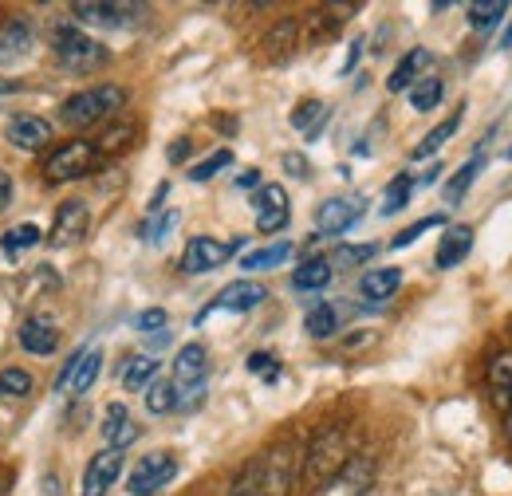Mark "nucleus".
I'll return each instance as SVG.
<instances>
[{
    "label": "nucleus",
    "instance_id": "nucleus-1",
    "mask_svg": "<svg viewBox=\"0 0 512 496\" xmlns=\"http://www.w3.org/2000/svg\"><path fill=\"white\" fill-rule=\"evenodd\" d=\"M351 461V453H347V434L339 430V426H323L320 434L308 441V449H304V485L312 489V496L320 493L323 485L343 469Z\"/></svg>",
    "mask_w": 512,
    "mask_h": 496
},
{
    "label": "nucleus",
    "instance_id": "nucleus-2",
    "mask_svg": "<svg viewBox=\"0 0 512 496\" xmlns=\"http://www.w3.org/2000/svg\"><path fill=\"white\" fill-rule=\"evenodd\" d=\"M123 107H127V91L115 87V83H99V87H87V91H79V95L64 99L60 119H64L67 126H79V130H83V126L115 119Z\"/></svg>",
    "mask_w": 512,
    "mask_h": 496
},
{
    "label": "nucleus",
    "instance_id": "nucleus-3",
    "mask_svg": "<svg viewBox=\"0 0 512 496\" xmlns=\"http://www.w3.org/2000/svg\"><path fill=\"white\" fill-rule=\"evenodd\" d=\"M52 52H56L60 67H64V71H75V75L95 71V67L107 63V48H103L95 36L79 32L75 24H60V28L52 32Z\"/></svg>",
    "mask_w": 512,
    "mask_h": 496
},
{
    "label": "nucleus",
    "instance_id": "nucleus-4",
    "mask_svg": "<svg viewBox=\"0 0 512 496\" xmlns=\"http://www.w3.org/2000/svg\"><path fill=\"white\" fill-rule=\"evenodd\" d=\"M95 162H99V150H95V142H87V138H71L64 146H56L48 158H44V182H52V186H64V182H75V178H83V174H91L95 170Z\"/></svg>",
    "mask_w": 512,
    "mask_h": 496
},
{
    "label": "nucleus",
    "instance_id": "nucleus-5",
    "mask_svg": "<svg viewBox=\"0 0 512 496\" xmlns=\"http://www.w3.org/2000/svg\"><path fill=\"white\" fill-rule=\"evenodd\" d=\"M205 374H209V359H205V347L201 343H186L174 359V394H178V406H197L205 398Z\"/></svg>",
    "mask_w": 512,
    "mask_h": 496
},
{
    "label": "nucleus",
    "instance_id": "nucleus-6",
    "mask_svg": "<svg viewBox=\"0 0 512 496\" xmlns=\"http://www.w3.org/2000/svg\"><path fill=\"white\" fill-rule=\"evenodd\" d=\"M75 24H91V28H127L146 16V4H127V0H79L71 4Z\"/></svg>",
    "mask_w": 512,
    "mask_h": 496
},
{
    "label": "nucleus",
    "instance_id": "nucleus-7",
    "mask_svg": "<svg viewBox=\"0 0 512 496\" xmlns=\"http://www.w3.org/2000/svg\"><path fill=\"white\" fill-rule=\"evenodd\" d=\"M264 481H260V496H288L296 485V473H300V449L292 441H280L272 445L264 457Z\"/></svg>",
    "mask_w": 512,
    "mask_h": 496
},
{
    "label": "nucleus",
    "instance_id": "nucleus-8",
    "mask_svg": "<svg viewBox=\"0 0 512 496\" xmlns=\"http://www.w3.org/2000/svg\"><path fill=\"white\" fill-rule=\"evenodd\" d=\"M174 477H178V457L166 453V449H154V453H146V457L130 469L127 489H130V496H154V493H162Z\"/></svg>",
    "mask_w": 512,
    "mask_h": 496
},
{
    "label": "nucleus",
    "instance_id": "nucleus-9",
    "mask_svg": "<svg viewBox=\"0 0 512 496\" xmlns=\"http://www.w3.org/2000/svg\"><path fill=\"white\" fill-rule=\"evenodd\" d=\"M123 449H103V453H95L91 461H87V469H83V481H79V496H107V489L119 481V473H123Z\"/></svg>",
    "mask_w": 512,
    "mask_h": 496
},
{
    "label": "nucleus",
    "instance_id": "nucleus-10",
    "mask_svg": "<svg viewBox=\"0 0 512 496\" xmlns=\"http://www.w3.org/2000/svg\"><path fill=\"white\" fill-rule=\"evenodd\" d=\"M87 225H91V213H87V205H83V201H64V205L56 209V221H52L48 245H52V248H67V245H75V241H83Z\"/></svg>",
    "mask_w": 512,
    "mask_h": 496
},
{
    "label": "nucleus",
    "instance_id": "nucleus-11",
    "mask_svg": "<svg viewBox=\"0 0 512 496\" xmlns=\"http://www.w3.org/2000/svg\"><path fill=\"white\" fill-rule=\"evenodd\" d=\"M363 197H331L323 201L320 213H316V225H320L323 237H335V233H347L359 217H363Z\"/></svg>",
    "mask_w": 512,
    "mask_h": 496
},
{
    "label": "nucleus",
    "instance_id": "nucleus-12",
    "mask_svg": "<svg viewBox=\"0 0 512 496\" xmlns=\"http://www.w3.org/2000/svg\"><path fill=\"white\" fill-rule=\"evenodd\" d=\"M256 229L260 233H280L288 225V193L280 186H260L253 197Z\"/></svg>",
    "mask_w": 512,
    "mask_h": 496
},
{
    "label": "nucleus",
    "instance_id": "nucleus-13",
    "mask_svg": "<svg viewBox=\"0 0 512 496\" xmlns=\"http://www.w3.org/2000/svg\"><path fill=\"white\" fill-rule=\"evenodd\" d=\"M233 248L237 245H225V241H213V237H193L190 245H186V252H182V268L193 272V276L213 272V268H221L233 256Z\"/></svg>",
    "mask_w": 512,
    "mask_h": 496
},
{
    "label": "nucleus",
    "instance_id": "nucleus-14",
    "mask_svg": "<svg viewBox=\"0 0 512 496\" xmlns=\"http://www.w3.org/2000/svg\"><path fill=\"white\" fill-rule=\"evenodd\" d=\"M99 371H103V351H99V347H91V351H83V355L67 359L64 374H60V390H71V394H87V390L95 386Z\"/></svg>",
    "mask_w": 512,
    "mask_h": 496
},
{
    "label": "nucleus",
    "instance_id": "nucleus-15",
    "mask_svg": "<svg viewBox=\"0 0 512 496\" xmlns=\"http://www.w3.org/2000/svg\"><path fill=\"white\" fill-rule=\"evenodd\" d=\"M32 44H36V36H32V24H28V20H8V24H0V67L24 63L32 56Z\"/></svg>",
    "mask_w": 512,
    "mask_h": 496
},
{
    "label": "nucleus",
    "instance_id": "nucleus-16",
    "mask_svg": "<svg viewBox=\"0 0 512 496\" xmlns=\"http://www.w3.org/2000/svg\"><path fill=\"white\" fill-rule=\"evenodd\" d=\"M4 134H8V142L16 150H44L48 138H52V126L44 123V119H36V115H16V119H8Z\"/></svg>",
    "mask_w": 512,
    "mask_h": 496
},
{
    "label": "nucleus",
    "instance_id": "nucleus-17",
    "mask_svg": "<svg viewBox=\"0 0 512 496\" xmlns=\"http://www.w3.org/2000/svg\"><path fill=\"white\" fill-rule=\"evenodd\" d=\"M103 441H107V449H127V445L138 441V426H134V418H130V410L123 402L107 406V414H103Z\"/></svg>",
    "mask_w": 512,
    "mask_h": 496
},
{
    "label": "nucleus",
    "instance_id": "nucleus-18",
    "mask_svg": "<svg viewBox=\"0 0 512 496\" xmlns=\"http://www.w3.org/2000/svg\"><path fill=\"white\" fill-rule=\"evenodd\" d=\"M20 347L32 351V355H52L60 347V331L52 327V319L32 315V319L20 323Z\"/></svg>",
    "mask_w": 512,
    "mask_h": 496
},
{
    "label": "nucleus",
    "instance_id": "nucleus-19",
    "mask_svg": "<svg viewBox=\"0 0 512 496\" xmlns=\"http://www.w3.org/2000/svg\"><path fill=\"white\" fill-rule=\"evenodd\" d=\"M469 248H473V229H469V225H453V229L442 233V241H438L434 264H438V268H457V264L469 256Z\"/></svg>",
    "mask_w": 512,
    "mask_h": 496
},
{
    "label": "nucleus",
    "instance_id": "nucleus-20",
    "mask_svg": "<svg viewBox=\"0 0 512 496\" xmlns=\"http://www.w3.org/2000/svg\"><path fill=\"white\" fill-rule=\"evenodd\" d=\"M264 284H256V280H237V284H229L221 296H217V304L213 308H225V311H253L264 304Z\"/></svg>",
    "mask_w": 512,
    "mask_h": 496
},
{
    "label": "nucleus",
    "instance_id": "nucleus-21",
    "mask_svg": "<svg viewBox=\"0 0 512 496\" xmlns=\"http://www.w3.org/2000/svg\"><path fill=\"white\" fill-rule=\"evenodd\" d=\"M430 67V52L426 48H414V52H406L398 67H394V75L386 79V91L390 95H398V91H406V87H414L418 79H422V71Z\"/></svg>",
    "mask_w": 512,
    "mask_h": 496
},
{
    "label": "nucleus",
    "instance_id": "nucleus-22",
    "mask_svg": "<svg viewBox=\"0 0 512 496\" xmlns=\"http://www.w3.org/2000/svg\"><path fill=\"white\" fill-rule=\"evenodd\" d=\"M398 284H402V272L398 268H371L359 280V296L371 300V304H383V300H390L398 292Z\"/></svg>",
    "mask_w": 512,
    "mask_h": 496
},
{
    "label": "nucleus",
    "instance_id": "nucleus-23",
    "mask_svg": "<svg viewBox=\"0 0 512 496\" xmlns=\"http://www.w3.org/2000/svg\"><path fill=\"white\" fill-rule=\"evenodd\" d=\"M296 44H300V24H296V20H280V24L264 36V56L272 63H284L296 52Z\"/></svg>",
    "mask_w": 512,
    "mask_h": 496
},
{
    "label": "nucleus",
    "instance_id": "nucleus-24",
    "mask_svg": "<svg viewBox=\"0 0 512 496\" xmlns=\"http://www.w3.org/2000/svg\"><path fill=\"white\" fill-rule=\"evenodd\" d=\"M457 126H461V111H457V115H449V119L442 126H434V130H430V134H426V138H422V142H418V146L410 150V158H414V162H422V158L438 154V150L446 146L449 138L457 134Z\"/></svg>",
    "mask_w": 512,
    "mask_h": 496
},
{
    "label": "nucleus",
    "instance_id": "nucleus-25",
    "mask_svg": "<svg viewBox=\"0 0 512 496\" xmlns=\"http://www.w3.org/2000/svg\"><path fill=\"white\" fill-rule=\"evenodd\" d=\"M292 284L300 288V292H320V288H327L331 284V264L327 260H304L296 272H292Z\"/></svg>",
    "mask_w": 512,
    "mask_h": 496
},
{
    "label": "nucleus",
    "instance_id": "nucleus-26",
    "mask_svg": "<svg viewBox=\"0 0 512 496\" xmlns=\"http://www.w3.org/2000/svg\"><path fill=\"white\" fill-rule=\"evenodd\" d=\"M442 95H446V83H442L438 75H422V79L410 87V107L426 115V111H434V107L442 103Z\"/></svg>",
    "mask_w": 512,
    "mask_h": 496
},
{
    "label": "nucleus",
    "instance_id": "nucleus-27",
    "mask_svg": "<svg viewBox=\"0 0 512 496\" xmlns=\"http://www.w3.org/2000/svg\"><path fill=\"white\" fill-rule=\"evenodd\" d=\"M323 123H327V107H323L320 99H304V103L292 111V126L304 130L308 138H316L323 130Z\"/></svg>",
    "mask_w": 512,
    "mask_h": 496
},
{
    "label": "nucleus",
    "instance_id": "nucleus-28",
    "mask_svg": "<svg viewBox=\"0 0 512 496\" xmlns=\"http://www.w3.org/2000/svg\"><path fill=\"white\" fill-rule=\"evenodd\" d=\"M288 256H292V245H288V241H276V245L249 252V256L241 260V268H245V272H264V268H276V264H284Z\"/></svg>",
    "mask_w": 512,
    "mask_h": 496
},
{
    "label": "nucleus",
    "instance_id": "nucleus-29",
    "mask_svg": "<svg viewBox=\"0 0 512 496\" xmlns=\"http://www.w3.org/2000/svg\"><path fill=\"white\" fill-rule=\"evenodd\" d=\"M154 378H158V359H150V355H134V359L127 363V371H123V386L142 394Z\"/></svg>",
    "mask_w": 512,
    "mask_h": 496
},
{
    "label": "nucleus",
    "instance_id": "nucleus-30",
    "mask_svg": "<svg viewBox=\"0 0 512 496\" xmlns=\"http://www.w3.org/2000/svg\"><path fill=\"white\" fill-rule=\"evenodd\" d=\"M489 386H493L497 402L509 406V398H512V355L509 351H501V355L489 363Z\"/></svg>",
    "mask_w": 512,
    "mask_h": 496
},
{
    "label": "nucleus",
    "instance_id": "nucleus-31",
    "mask_svg": "<svg viewBox=\"0 0 512 496\" xmlns=\"http://www.w3.org/2000/svg\"><path fill=\"white\" fill-rule=\"evenodd\" d=\"M40 241H44V233H40V229H36V225L28 221V225H16L12 233H4L0 248H4V256H8V260H16V256H20L24 248L40 245Z\"/></svg>",
    "mask_w": 512,
    "mask_h": 496
},
{
    "label": "nucleus",
    "instance_id": "nucleus-32",
    "mask_svg": "<svg viewBox=\"0 0 512 496\" xmlns=\"http://www.w3.org/2000/svg\"><path fill=\"white\" fill-rule=\"evenodd\" d=\"M501 16H505V0H473L469 4V24L477 32H489L493 24H501Z\"/></svg>",
    "mask_w": 512,
    "mask_h": 496
},
{
    "label": "nucleus",
    "instance_id": "nucleus-33",
    "mask_svg": "<svg viewBox=\"0 0 512 496\" xmlns=\"http://www.w3.org/2000/svg\"><path fill=\"white\" fill-rule=\"evenodd\" d=\"M142 394H146V410H150V414H170V410H178L174 382H158V378H154Z\"/></svg>",
    "mask_w": 512,
    "mask_h": 496
},
{
    "label": "nucleus",
    "instance_id": "nucleus-34",
    "mask_svg": "<svg viewBox=\"0 0 512 496\" xmlns=\"http://www.w3.org/2000/svg\"><path fill=\"white\" fill-rule=\"evenodd\" d=\"M304 327H308V335H312V339H327V335H335V331H339V311L331 308V304H320V308L308 311Z\"/></svg>",
    "mask_w": 512,
    "mask_h": 496
},
{
    "label": "nucleus",
    "instance_id": "nucleus-35",
    "mask_svg": "<svg viewBox=\"0 0 512 496\" xmlns=\"http://www.w3.org/2000/svg\"><path fill=\"white\" fill-rule=\"evenodd\" d=\"M477 174H481V158H473V162H465L453 178H449V186H446V201L449 205H461V197H465V189L477 182Z\"/></svg>",
    "mask_w": 512,
    "mask_h": 496
},
{
    "label": "nucleus",
    "instance_id": "nucleus-36",
    "mask_svg": "<svg viewBox=\"0 0 512 496\" xmlns=\"http://www.w3.org/2000/svg\"><path fill=\"white\" fill-rule=\"evenodd\" d=\"M260 481H264V461L256 457V461H249V465L237 473V481H233L229 496H260Z\"/></svg>",
    "mask_w": 512,
    "mask_h": 496
},
{
    "label": "nucleus",
    "instance_id": "nucleus-37",
    "mask_svg": "<svg viewBox=\"0 0 512 496\" xmlns=\"http://www.w3.org/2000/svg\"><path fill=\"white\" fill-rule=\"evenodd\" d=\"M410 189H414L410 174H398V178L386 186V193H383V217H394L398 209H406V201H410Z\"/></svg>",
    "mask_w": 512,
    "mask_h": 496
},
{
    "label": "nucleus",
    "instance_id": "nucleus-38",
    "mask_svg": "<svg viewBox=\"0 0 512 496\" xmlns=\"http://www.w3.org/2000/svg\"><path fill=\"white\" fill-rule=\"evenodd\" d=\"M32 394V374L20 367L0 371V398H28Z\"/></svg>",
    "mask_w": 512,
    "mask_h": 496
},
{
    "label": "nucleus",
    "instance_id": "nucleus-39",
    "mask_svg": "<svg viewBox=\"0 0 512 496\" xmlns=\"http://www.w3.org/2000/svg\"><path fill=\"white\" fill-rule=\"evenodd\" d=\"M375 252L379 245H343L331 252V260L327 264H339V268H355V264H367V260H375Z\"/></svg>",
    "mask_w": 512,
    "mask_h": 496
},
{
    "label": "nucleus",
    "instance_id": "nucleus-40",
    "mask_svg": "<svg viewBox=\"0 0 512 496\" xmlns=\"http://www.w3.org/2000/svg\"><path fill=\"white\" fill-rule=\"evenodd\" d=\"M130 142H134V126L123 123V126H111V130L103 134V142H95V150H99V154H123Z\"/></svg>",
    "mask_w": 512,
    "mask_h": 496
},
{
    "label": "nucleus",
    "instance_id": "nucleus-41",
    "mask_svg": "<svg viewBox=\"0 0 512 496\" xmlns=\"http://www.w3.org/2000/svg\"><path fill=\"white\" fill-rule=\"evenodd\" d=\"M442 225H446V217H442V213H434V217H422V221H414L410 229H402V233H398V237H394L390 245H394V248L414 245V241H418L422 233H430V229H442Z\"/></svg>",
    "mask_w": 512,
    "mask_h": 496
},
{
    "label": "nucleus",
    "instance_id": "nucleus-42",
    "mask_svg": "<svg viewBox=\"0 0 512 496\" xmlns=\"http://www.w3.org/2000/svg\"><path fill=\"white\" fill-rule=\"evenodd\" d=\"M229 162H233V154H229V150H217V154H209L205 162H197V166H193L190 178H193V182H209V178H217V174H221Z\"/></svg>",
    "mask_w": 512,
    "mask_h": 496
},
{
    "label": "nucleus",
    "instance_id": "nucleus-43",
    "mask_svg": "<svg viewBox=\"0 0 512 496\" xmlns=\"http://www.w3.org/2000/svg\"><path fill=\"white\" fill-rule=\"evenodd\" d=\"M174 225H178V213H166V217H158V221H150V225L142 229V241L158 245V241H162V237H166V233H170Z\"/></svg>",
    "mask_w": 512,
    "mask_h": 496
},
{
    "label": "nucleus",
    "instance_id": "nucleus-44",
    "mask_svg": "<svg viewBox=\"0 0 512 496\" xmlns=\"http://www.w3.org/2000/svg\"><path fill=\"white\" fill-rule=\"evenodd\" d=\"M249 371H253V374H264L268 382H276V378H280V367H276V359H272V355H264V351L249 355Z\"/></svg>",
    "mask_w": 512,
    "mask_h": 496
},
{
    "label": "nucleus",
    "instance_id": "nucleus-45",
    "mask_svg": "<svg viewBox=\"0 0 512 496\" xmlns=\"http://www.w3.org/2000/svg\"><path fill=\"white\" fill-rule=\"evenodd\" d=\"M134 323H138V331H158V327H166V311H162V308H146L142 315H138V319H134Z\"/></svg>",
    "mask_w": 512,
    "mask_h": 496
},
{
    "label": "nucleus",
    "instance_id": "nucleus-46",
    "mask_svg": "<svg viewBox=\"0 0 512 496\" xmlns=\"http://www.w3.org/2000/svg\"><path fill=\"white\" fill-rule=\"evenodd\" d=\"M280 162H284V170H288L292 178H308V158H300V154H284Z\"/></svg>",
    "mask_w": 512,
    "mask_h": 496
},
{
    "label": "nucleus",
    "instance_id": "nucleus-47",
    "mask_svg": "<svg viewBox=\"0 0 512 496\" xmlns=\"http://www.w3.org/2000/svg\"><path fill=\"white\" fill-rule=\"evenodd\" d=\"M8 201H12V178L0 170V213L8 209Z\"/></svg>",
    "mask_w": 512,
    "mask_h": 496
},
{
    "label": "nucleus",
    "instance_id": "nucleus-48",
    "mask_svg": "<svg viewBox=\"0 0 512 496\" xmlns=\"http://www.w3.org/2000/svg\"><path fill=\"white\" fill-rule=\"evenodd\" d=\"M190 154V138H178L174 146H170V162H182Z\"/></svg>",
    "mask_w": 512,
    "mask_h": 496
},
{
    "label": "nucleus",
    "instance_id": "nucleus-49",
    "mask_svg": "<svg viewBox=\"0 0 512 496\" xmlns=\"http://www.w3.org/2000/svg\"><path fill=\"white\" fill-rule=\"evenodd\" d=\"M237 186H241V189H253V186H260V174H256V170H245V174H241V178H237Z\"/></svg>",
    "mask_w": 512,
    "mask_h": 496
},
{
    "label": "nucleus",
    "instance_id": "nucleus-50",
    "mask_svg": "<svg viewBox=\"0 0 512 496\" xmlns=\"http://www.w3.org/2000/svg\"><path fill=\"white\" fill-rule=\"evenodd\" d=\"M501 48H512V24L505 28V36H501Z\"/></svg>",
    "mask_w": 512,
    "mask_h": 496
},
{
    "label": "nucleus",
    "instance_id": "nucleus-51",
    "mask_svg": "<svg viewBox=\"0 0 512 496\" xmlns=\"http://www.w3.org/2000/svg\"><path fill=\"white\" fill-rule=\"evenodd\" d=\"M509 437H512V398H509Z\"/></svg>",
    "mask_w": 512,
    "mask_h": 496
},
{
    "label": "nucleus",
    "instance_id": "nucleus-52",
    "mask_svg": "<svg viewBox=\"0 0 512 496\" xmlns=\"http://www.w3.org/2000/svg\"><path fill=\"white\" fill-rule=\"evenodd\" d=\"M505 158H512V146H509V150H505Z\"/></svg>",
    "mask_w": 512,
    "mask_h": 496
},
{
    "label": "nucleus",
    "instance_id": "nucleus-53",
    "mask_svg": "<svg viewBox=\"0 0 512 496\" xmlns=\"http://www.w3.org/2000/svg\"><path fill=\"white\" fill-rule=\"evenodd\" d=\"M367 496H371V493H367Z\"/></svg>",
    "mask_w": 512,
    "mask_h": 496
}]
</instances>
